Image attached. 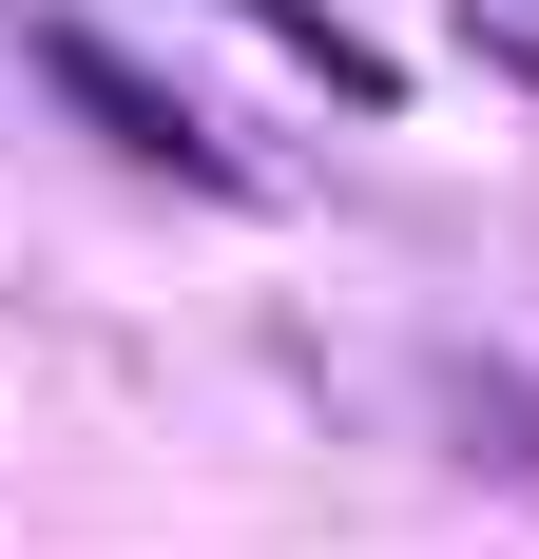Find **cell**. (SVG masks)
<instances>
[{
	"instance_id": "1",
	"label": "cell",
	"mask_w": 539,
	"mask_h": 559,
	"mask_svg": "<svg viewBox=\"0 0 539 559\" xmlns=\"http://www.w3.org/2000/svg\"><path fill=\"white\" fill-rule=\"evenodd\" d=\"M39 58H58V97H97V116H116V135H135L155 174H213V135H193V97H155V78H135L116 39H77V20H39Z\"/></svg>"
}]
</instances>
